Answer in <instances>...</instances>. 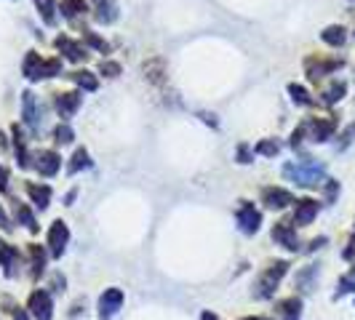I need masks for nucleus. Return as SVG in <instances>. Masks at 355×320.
Returning a JSON list of instances; mask_svg holds the SVG:
<instances>
[{
	"mask_svg": "<svg viewBox=\"0 0 355 320\" xmlns=\"http://www.w3.org/2000/svg\"><path fill=\"white\" fill-rule=\"evenodd\" d=\"M342 259H345V262H353L355 259V227H353L350 240H347V246H345V251H342Z\"/></svg>",
	"mask_w": 355,
	"mask_h": 320,
	"instance_id": "nucleus-40",
	"label": "nucleus"
},
{
	"mask_svg": "<svg viewBox=\"0 0 355 320\" xmlns=\"http://www.w3.org/2000/svg\"><path fill=\"white\" fill-rule=\"evenodd\" d=\"M14 213H17V222H21V224L33 232V235L40 232V224H37L35 213L30 211V206H27V203H17V206H14Z\"/></svg>",
	"mask_w": 355,
	"mask_h": 320,
	"instance_id": "nucleus-24",
	"label": "nucleus"
},
{
	"mask_svg": "<svg viewBox=\"0 0 355 320\" xmlns=\"http://www.w3.org/2000/svg\"><path fill=\"white\" fill-rule=\"evenodd\" d=\"M80 102H83V94L80 91H59V94H53V107H56V112L64 121L72 118L80 109Z\"/></svg>",
	"mask_w": 355,
	"mask_h": 320,
	"instance_id": "nucleus-11",
	"label": "nucleus"
},
{
	"mask_svg": "<svg viewBox=\"0 0 355 320\" xmlns=\"http://www.w3.org/2000/svg\"><path fill=\"white\" fill-rule=\"evenodd\" d=\"M355 291V267L347 272V275H342L339 278V285H337V294H334V299H339V296H345V294H353Z\"/></svg>",
	"mask_w": 355,
	"mask_h": 320,
	"instance_id": "nucleus-31",
	"label": "nucleus"
},
{
	"mask_svg": "<svg viewBox=\"0 0 355 320\" xmlns=\"http://www.w3.org/2000/svg\"><path fill=\"white\" fill-rule=\"evenodd\" d=\"M35 8L49 27L56 24V0H35Z\"/></svg>",
	"mask_w": 355,
	"mask_h": 320,
	"instance_id": "nucleus-27",
	"label": "nucleus"
},
{
	"mask_svg": "<svg viewBox=\"0 0 355 320\" xmlns=\"http://www.w3.org/2000/svg\"><path fill=\"white\" fill-rule=\"evenodd\" d=\"M91 6L102 24H112L118 19V0H91Z\"/></svg>",
	"mask_w": 355,
	"mask_h": 320,
	"instance_id": "nucleus-21",
	"label": "nucleus"
},
{
	"mask_svg": "<svg viewBox=\"0 0 355 320\" xmlns=\"http://www.w3.org/2000/svg\"><path fill=\"white\" fill-rule=\"evenodd\" d=\"M315 272H318V267H307V269H302V272H300V278H297V283L304 285V291H310L307 285L313 283V278H315Z\"/></svg>",
	"mask_w": 355,
	"mask_h": 320,
	"instance_id": "nucleus-36",
	"label": "nucleus"
},
{
	"mask_svg": "<svg viewBox=\"0 0 355 320\" xmlns=\"http://www.w3.org/2000/svg\"><path fill=\"white\" fill-rule=\"evenodd\" d=\"M241 320H267V318H262V315H249V318H241Z\"/></svg>",
	"mask_w": 355,
	"mask_h": 320,
	"instance_id": "nucleus-48",
	"label": "nucleus"
},
{
	"mask_svg": "<svg viewBox=\"0 0 355 320\" xmlns=\"http://www.w3.org/2000/svg\"><path fill=\"white\" fill-rule=\"evenodd\" d=\"M53 46L64 53V59H70V62H75V64H80V62H86V59H89L86 46H83V43H78V40H72L70 35H59L56 40H53Z\"/></svg>",
	"mask_w": 355,
	"mask_h": 320,
	"instance_id": "nucleus-16",
	"label": "nucleus"
},
{
	"mask_svg": "<svg viewBox=\"0 0 355 320\" xmlns=\"http://www.w3.org/2000/svg\"><path fill=\"white\" fill-rule=\"evenodd\" d=\"M320 40H323L326 46H331V48H339V46H345V40H347V30H345L342 24H329V27L320 33Z\"/></svg>",
	"mask_w": 355,
	"mask_h": 320,
	"instance_id": "nucleus-23",
	"label": "nucleus"
},
{
	"mask_svg": "<svg viewBox=\"0 0 355 320\" xmlns=\"http://www.w3.org/2000/svg\"><path fill=\"white\" fill-rule=\"evenodd\" d=\"M21 72L27 80H46V78H56L62 75V59H43L37 51H27Z\"/></svg>",
	"mask_w": 355,
	"mask_h": 320,
	"instance_id": "nucleus-4",
	"label": "nucleus"
},
{
	"mask_svg": "<svg viewBox=\"0 0 355 320\" xmlns=\"http://www.w3.org/2000/svg\"><path fill=\"white\" fill-rule=\"evenodd\" d=\"M275 318L278 320H300L302 318V299L300 296H288L275 304Z\"/></svg>",
	"mask_w": 355,
	"mask_h": 320,
	"instance_id": "nucleus-18",
	"label": "nucleus"
},
{
	"mask_svg": "<svg viewBox=\"0 0 355 320\" xmlns=\"http://www.w3.org/2000/svg\"><path fill=\"white\" fill-rule=\"evenodd\" d=\"M6 190H8V168L0 166V193H6Z\"/></svg>",
	"mask_w": 355,
	"mask_h": 320,
	"instance_id": "nucleus-42",
	"label": "nucleus"
},
{
	"mask_svg": "<svg viewBox=\"0 0 355 320\" xmlns=\"http://www.w3.org/2000/svg\"><path fill=\"white\" fill-rule=\"evenodd\" d=\"M342 67H345V59H331V56H320V53H313V56L304 59V75L313 83H318L326 75L342 70Z\"/></svg>",
	"mask_w": 355,
	"mask_h": 320,
	"instance_id": "nucleus-5",
	"label": "nucleus"
},
{
	"mask_svg": "<svg viewBox=\"0 0 355 320\" xmlns=\"http://www.w3.org/2000/svg\"><path fill=\"white\" fill-rule=\"evenodd\" d=\"M67 243H70V227H67V222L53 219L51 227H49V240H46L49 254H51L53 259H62V254L67 251Z\"/></svg>",
	"mask_w": 355,
	"mask_h": 320,
	"instance_id": "nucleus-6",
	"label": "nucleus"
},
{
	"mask_svg": "<svg viewBox=\"0 0 355 320\" xmlns=\"http://www.w3.org/2000/svg\"><path fill=\"white\" fill-rule=\"evenodd\" d=\"M235 219H238L241 232H246V235H254V232H259V227H262V211L254 203H249V200H241V206L235 211Z\"/></svg>",
	"mask_w": 355,
	"mask_h": 320,
	"instance_id": "nucleus-8",
	"label": "nucleus"
},
{
	"mask_svg": "<svg viewBox=\"0 0 355 320\" xmlns=\"http://www.w3.org/2000/svg\"><path fill=\"white\" fill-rule=\"evenodd\" d=\"M0 267H3V275H6V278H19L21 254H19L17 246H11L8 240H0Z\"/></svg>",
	"mask_w": 355,
	"mask_h": 320,
	"instance_id": "nucleus-10",
	"label": "nucleus"
},
{
	"mask_svg": "<svg viewBox=\"0 0 355 320\" xmlns=\"http://www.w3.org/2000/svg\"><path fill=\"white\" fill-rule=\"evenodd\" d=\"M254 152L257 155H265V158H275L281 152V144L275 142V139H262V142L254 147Z\"/></svg>",
	"mask_w": 355,
	"mask_h": 320,
	"instance_id": "nucleus-32",
	"label": "nucleus"
},
{
	"mask_svg": "<svg viewBox=\"0 0 355 320\" xmlns=\"http://www.w3.org/2000/svg\"><path fill=\"white\" fill-rule=\"evenodd\" d=\"M62 288H64V278L56 272V275H53V291H62Z\"/></svg>",
	"mask_w": 355,
	"mask_h": 320,
	"instance_id": "nucleus-45",
	"label": "nucleus"
},
{
	"mask_svg": "<svg viewBox=\"0 0 355 320\" xmlns=\"http://www.w3.org/2000/svg\"><path fill=\"white\" fill-rule=\"evenodd\" d=\"M337 193H339V181H337V179H326V200H329V203H334Z\"/></svg>",
	"mask_w": 355,
	"mask_h": 320,
	"instance_id": "nucleus-39",
	"label": "nucleus"
},
{
	"mask_svg": "<svg viewBox=\"0 0 355 320\" xmlns=\"http://www.w3.org/2000/svg\"><path fill=\"white\" fill-rule=\"evenodd\" d=\"M318 211H320L318 200H313V197H302V200H297V208H294V219H291V224H294V227H307V224H313V219L318 216Z\"/></svg>",
	"mask_w": 355,
	"mask_h": 320,
	"instance_id": "nucleus-17",
	"label": "nucleus"
},
{
	"mask_svg": "<svg viewBox=\"0 0 355 320\" xmlns=\"http://www.w3.org/2000/svg\"><path fill=\"white\" fill-rule=\"evenodd\" d=\"M21 115H24V123L30 125L33 131H40V125H43V107H40V102H37V96L33 91L21 94Z\"/></svg>",
	"mask_w": 355,
	"mask_h": 320,
	"instance_id": "nucleus-9",
	"label": "nucleus"
},
{
	"mask_svg": "<svg viewBox=\"0 0 355 320\" xmlns=\"http://www.w3.org/2000/svg\"><path fill=\"white\" fill-rule=\"evenodd\" d=\"M0 230H11V219H8V213L3 211V206H0Z\"/></svg>",
	"mask_w": 355,
	"mask_h": 320,
	"instance_id": "nucleus-43",
	"label": "nucleus"
},
{
	"mask_svg": "<svg viewBox=\"0 0 355 320\" xmlns=\"http://www.w3.org/2000/svg\"><path fill=\"white\" fill-rule=\"evenodd\" d=\"M11 315H14V320H27V310H21V307H14V310H11Z\"/></svg>",
	"mask_w": 355,
	"mask_h": 320,
	"instance_id": "nucleus-44",
	"label": "nucleus"
},
{
	"mask_svg": "<svg viewBox=\"0 0 355 320\" xmlns=\"http://www.w3.org/2000/svg\"><path fill=\"white\" fill-rule=\"evenodd\" d=\"M254 160V150L249 144H238V163H251Z\"/></svg>",
	"mask_w": 355,
	"mask_h": 320,
	"instance_id": "nucleus-38",
	"label": "nucleus"
},
{
	"mask_svg": "<svg viewBox=\"0 0 355 320\" xmlns=\"http://www.w3.org/2000/svg\"><path fill=\"white\" fill-rule=\"evenodd\" d=\"M0 147H6V139H3V134H0Z\"/></svg>",
	"mask_w": 355,
	"mask_h": 320,
	"instance_id": "nucleus-49",
	"label": "nucleus"
},
{
	"mask_svg": "<svg viewBox=\"0 0 355 320\" xmlns=\"http://www.w3.org/2000/svg\"><path fill=\"white\" fill-rule=\"evenodd\" d=\"M27 312L33 320H51L53 318V299L46 288H35L27 299Z\"/></svg>",
	"mask_w": 355,
	"mask_h": 320,
	"instance_id": "nucleus-7",
	"label": "nucleus"
},
{
	"mask_svg": "<svg viewBox=\"0 0 355 320\" xmlns=\"http://www.w3.org/2000/svg\"><path fill=\"white\" fill-rule=\"evenodd\" d=\"M288 94H291V99H294V105L300 107H313L315 105V99L310 96V91L300 86V83H288Z\"/></svg>",
	"mask_w": 355,
	"mask_h": 320,
	"instance_id": "nucleus-28",
	"label": "nucleus"
},
{
	"mask_svg": "<svg viewBox=\"0 0 355 320\" xmlns=\"http://www.w3.org/2000/svg\"><path fill=\"white\" fill-rule=\"evenodd\" d=\"M72 139H75V131L67 123H59L53 128V142L56 144H72Z\"/></svg>",
	"mask_w": 355,
	"mask_h": 320,
	"instance_id": "nucleus-33",
	"label": "nucleus"
},
{
	"mask_svg": "<svg viewBox=\"0 0 355 320\" xmlns=\"http://www.w3.org/2000/svg\"><path fill=\"white\" fill-rule=\"evenodd\" d=\"M24 190H27L30 200L35 203V208L46 211V208L51 206V187H49V184H35V181H27V184H24Z\"/></svg>",
	"mask_w": 355,
	"mask_h": 320,
	"instance_id": "nucleus-19",
	"label": "nucleus"
},
{
	"mask_svg": "<svg viewBox=\"0 0 355 320\" xmlns=\"http://www.w3.org/2000/svg\"><path fill=\"white\" fill-rule=\"evenodd\" d=\"M11 134H14V152H17L19 168H30V166H33V155H30V150H27V139H24L19 123L11 125Z\"/></svg>",
	"mask_w": 355,
	"mask_h": 320,
	"instance_id": "nucleus-20",
	"label": "nucleus"
},
{
	"mask_svg": "<svg viewBox=\"0 0 355 320\" xmlns=\"http://www.w3.org/2000/svg\"><path fill=\"white\" fill-rule=\"evenodd\" d=\"M347 94V83L345 80H331L326 89H323V94H320V102L323 105H337V102H342V96Z\"/></svg>",
	"mask_w": 355,
	"mask_h": 320,
	"instance_id": "nucleus-22",
	"label": "nucleus"
},
{
	"mask_svg": "<svg viewBox=\"0 0 355 320\" xmlns=\"http://www.w3.org/2000/svg\"><path fill=\"white\" fill-rule=\"evenodd\" d=\"M200 320H219V318H216V315H214V312H209V310H206V312H203V315H200Z\"/></svg>",
	"mask_w": 355,
	"mask_h": 320,
	"instance_id": "nucleus-47",
	"label": "nucleus"
},
{
	"mask_svg": "<svg viewBox=\"0 0 355 320\" xmlns=\"http://www.w3.org/2000/svg\"><path fill=\"white\" fill-rule=\"evenodd\" d=\"M262 203H265V208H270V211H284V208H288L297 200L284 187H265L262 190Z\"/></svg>",
	"mask_w": 355,
	"mask_h": 320,
	"instance_id": "nucleus-15",
	"label": "nucleus"
},
{
	"mask_svg": "<svg viewBox=\"0 0 355 320\" xmlns=\"http://www.w3.org/2000/svg\"><path fill=\"white\" fill-rule=\"evenodd\" d=\"M272 240L278 243V246H284L286 251H300L302 249V243H300V238H297V227L291 224V222H275V227H272Z\"/></svg>",
	"mask_w": 355,
	"mask_h": 320,
	"instance_id": "nucleus-12",
	"label": "nucleus"
},
{
	"mask_svg": "<svg viewBox=\"0 0 355 320\" xmlns=\"http://www.w3.org/2000/svg\"><path fill=\"white\" fill-rule=\"evenodd\" d=\"M83 168H91V158H89V152L80 147V150H75V155L70 158L67 174H78V171H83Z\"/></svg>",
	"mask_w": 355,
	"mask_h": 320,
	"instance_id": "nucleus-29",
	"label": "nucleus"
},
{
	"mask_svg": "<svg viewBox=\"0 0 355 320\" xmlns=\"http://www.w3.org/2000/svg\"><path fill=\"white\" fill-rule=\"evenodd\" d=\"M70 80L75 86H80L83 91H96L99 89V80H96V75L89 70H75L70 72Z\"/></svg>",
	"mask_w": 355,
	"mask_h": 320,
	"instance_id": "nucleus-26",
	"label": "nucleus"
},
{
	"mask_svg": "<svg viewBox=\"0 0 355 320\" xmlns=\"http://www.w3.org/2000/svg\"><path fill=\"white\" fill-rule=\"evenodd\" d=\"M355 142V123L347 125V131L342 134V142H339V150H345V147H350Z\"/></svg>",
	"mask_w": 355,
	"mask_h": 320,
	"instance_id": "nucleus-41",
	"label": "nucleus"
},
{
	"mask_svg": "<svg viewBox=\"0 0 355 320\" xmlns=\"http://www.w3.org/2000/svg\"><path fill=\"white\" fill-rule=\"evenodd\" d=\"M337 125H339L337 115L307 118L304 123H300V128H294V134H291V147H294V150H297V147H302L304 139H310V142H315V144L329 142V139L334 136Z\"/></svg>",
	"mask_w": 355,
	"mask_h": 320,
	"instance_id": "nucleus-1",
	"label": "nucleus"
},
{
	"mask_svg": "<svg viewBox=\"0 0 355 320\" xmlns=\"http://www.w3.org/2000/svg\"><path fill=\"white\" fill-rule=\"evenodd\" d=\"M83 40L89 43L91 48H96V51H102V53L110 51V43H107V40H102L96 33H91V30H83Z\"/></svg>",
	"mask_w": 355,
	"mask_h": 320,
	"instance_id": "nucleus-35",
	"label": "nucleus"
},
{
	"mask_svg": "<svg viewBox=\"0 0 355 320\" xmlns=\"http://www.w3.org/2000/svg\"><path fill=\"white\" fill-rule=\"evenodd\" d=\"M284 177L300 187H320L326 181V166L315 158L291 160L284 166Z\"/></svg>",
	"mask_w": 355,
	"mask_h": 320,
	"instance_id": "nucleus-2",
	"label": "nucleus"
},
{
	"mask_svg": "<svg viewBox=\"0 0 355 320\" xmlns=\"http://www.w3.org/2000/svg\"><path fill=\"white\" fill-rule=\"evenodd\" d=\"M102 75H107V78H118L121 75V64L118 62H102Z\"/></svg>",
	"mask_w": 355,
	"mask_h": 320,
	"instance_id": "nucleus-37",
	"label": "nucleus"
},
{
	"mask_svg": "<svg viewBox=\"0 0 355 320\" xmlns=\"http://www.w3.org/2000/svg\"><path fill=\"white\" fill-rule=\"evenodd\" d=\"M75 195H78V190H70V193H67V197H64V200H67V206H72V200H75Z\"/></svg>",
	"mask_w": 355,
	"mask_h": 320,
	"instance_id": "nucleus-46",
	"label": "nucleus"
},
{
	"mask_svg": "<svg viewBox=\"0 0 355 320\" xmlns=\"http://www.w3.org/2000/svg\"><path fill=\"white\" fill-rule=\"evenodd\" d=\"M121 307H123V291L121 288H105V294L99 296V320H112Z\"/></svg>",
	"mask_w": 355,
	"mask_h": 320,
	"instance_id": "nucleus-14",
	"label": "nucleus"
},
{
	"mask_svg": "<svg viewBox=\"0 0 355 320\" xmlns=\"http://www.w3.org/2000/svg\"><path fill=\"white\" fill-rule=\"evenodd\" d=\"M144 75L153 80V83H163V62L160 59H153L144 64Z\"/></svg>",
	"mask_w": 355,
	"mask_h": 320,
	"instance_id": "nucleus-34",
	"label": "nucleus"
},
{
	"mask_svg": "<svg viewBox=\"0 0 355 320\" xmlns=\"http://www.w3.org/2000/svg\"><path fill=\"white\" fill-rule=\"evenodd\" d=\"M288 262L286 259H278V262H270V265L259 272L257 283H254V299H270L275 294V288L281 285V281L286 278L288 272Z\"/></svg>",
	"mask_w": 355,
	"mask_h": 320,
	"instance_id": "nucleus-3",
	"label": "nucleus"
},
{
	"mask_svg": "<svg viewBox=\"0 0 355 320\" xmlns=\"http://www.w3.org/2000/svg\"><path fill=\"white\" fill-rule=\"evenodd\" d=\"M33 168H35L40 177H56L59 168H62V158L53 152V150H40L33 155Z\"/></svg>",
	"mask_w": 355,
	"mask_h": 320,
	"instance_id": "nucleus-13",
	"label": "nucleus"
},
{
	"mask_svg": "<svg viewBox=\"0 0 355 320\" xmlns=\"http://www.w3.org/2000/svg\"><path fill=\"white\" fill-rule=\"evenodd\" d=\"M30 265H33V278H40L43 272H46V251L43 246H37V243H30Z\"/></svg>",
	"mask_w": 355,
	"mask_h": 320,
	"instance_id": "nucleus-25",
	"label": "nucleus"
},
{
	"mask_svg": "<svg viewBox=\"0 0 355 320\" xmlns=\"http://www.w3.org/2000/svg\"><path fill=\"white\" fill-rule=\"evenodd\" d=\"M62 11H64L67 19H75L80 17V14H86L89 6H86V0H62Z\"/></svg>",
	"mask_w": 355,
	"mask_h": 320,
	"instance_id": "nucleus-30",
	"label": "nucleus"
}]
</instances>
